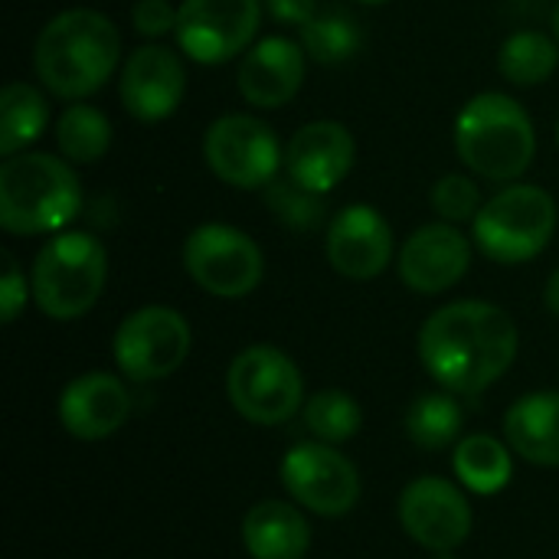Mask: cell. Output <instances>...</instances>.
Segmentation results:
<instances>
[{
    "instance_id": "6da1fadb",
    "label": "cell",
    "mask_w": 559,
    "mask_h": 559,
    "mask_svg": "<svg viewBox=\"0 0 559 559\" xmlns=\"http://www.w3.org/2000/svg\"><path fill=\"white\" fill-rule=\"evenodd\" d=\"M518 357V324L488 301H452L419 331V360L445 390L475 396L501 380Z\"/></svg>"
},
{
    "instance_id": "7a4b0ae2",
    "label": "cell",
    "mask_w": 559,
    "mask_h": 559,
    "mask_svg": "<svg viewBox=\"0 0 559 559\" xmlns=\"http://www.w3.org/2000/svg\"><path fill=\"white\" fill-rule=\"evenodd\" d=\"M121 62V33L111 16L92 7L56 13L36 36L33 69L39 82L66 102L95 95Z\"/></svg>"
},
{
    "instance_id": "3957f363",
    "label": "cell",
    "mask_w": 559,
    "mask_h": 559,
    "mask_svg": "<svg viewBox=\"0 0 559 559\" xmlns=\"http://www.w3.org/2000/svg\"><path fill=\"white\" fill-rule=\"evenodd\" d=\"M82 210V187L66 157L20 151L0 164V226L10 236H56Z\"/></svg>"
},
{
    "instance_id": "277c9868",
    "label": "cell",
    "mask_w": 559,
    "mask_h": 559,
    "mask_svg": "<svg viewBox=\"0 0 559 559\" xmlns=\"http://www.w3.org/2000/svg\"><path fill=\"white\" fill-rule=\"evenodd\" d=\"M455 151L472 174L511 183L534 164L537 131L518 98L481 92L468 98L455 118Z\"/></svg>"
},
{
    "instance_id": "5b68a950",
    "label": "cell",
    "mask_w": 559,
    "mask_h": 559,
    "mask_svg": "<svg viewBox=\"0 0 559 559\" xmlns=\"http://www.w3.org/2000/svg\"><path fill=\"white\" fill-rule=\"evenodd\" d=\"M108 278L105 246L82 229L56 233L33 259L29 292L52 321H72L95 308Z\"/></svg>"
},
{
    "instance_id": "8992f818",
    "label": "cell",
    "mask_w": 559,
    "mask_h": 559,
    "mask_svg": "<svg viewBox=\"0 0 559 559\" xmlns=\"http://www.w3.org/2000/svg\"><path fill=\"white\" fill-rule=\"evenodd\" d=\"M557 229V200L537 183H511L495 193L472 223V239L491 262L521 265L537 259Z\"/></svg>"
},
{
    "instance_id": "52a82bcc",
    "label": "cell",
    "mask_w": 559,
    "mask_h": 559,
    "mask_svg": "<svg viewBox=\"0 0 559 559\" xmlns=\"http://www.w3.org/2000/svg\"><path fill=\"white\" fill-rule=\"evenodd\" d=\"M226 393L236 413L249 423L278 426L301 409L305 380L285 350L272 344H252L229 364Z\"/></svg>"
},
{
    "instance_id": "ba28073f",
    "label": "cell",
    "mask_w": 559,
    "mask_h": 559,
    "mask_svg": "<svg viewBox=\"0 0 559 559\" xmlns=\"http://www.w3.org/2000/svg\"><path fill=\"white\" fill-rule=\"evenodd\" d=\"M203 157L223 183L236 190H265L285 164V147L272 124L236 111L206 128Z\"/></svg>"
},
{
    "instance_id": "9c48e42d",
    "label": "cell",
    "mask_w": 559,
    "mask_h": 559,
    "mask_svg": "<svg viewBox=\"0 0 559 559\" xmlns=\"http://www.w3.org/2000/svg\"><path fill=\"white\" fill-rule=\"evenodd\" d=\"M187 275L216 298H246L265 275V255L252 236L229 223H203L183 242Z\"/></svg>"
},
{
    "instance_id": "30bf717a",
    "label": "cell",
    "mask_w": 559,
    "mask_h": 559,
    "mask_svg": "<svg viewBox=\"0 0 559 559\" xmlns=\"http://www.w3.org/2000/svg\"><path fill=\"white\" fill-rule=\"evenodd\" d=\"M262 0H183L177 10V46L200 66L246 56L262 23Z\"/></svg>"
},
{
    "instance_id": "8fae6325",
    "label": "cell",
    "mask_w": 559,
    "mask_h": 559,
    "mask_svg": "<svg viewBox=\"0 0 559 559\" xmlns=\"http://www.w3.org/2000/svg\"><path fill=\"white\" fill-rule=\"evenodd\" d=\"M190 354V324L167 305L131 311L115 331V360L128 380L151 383L170 377Z\"/></svg>"
},
{
    "instance_id": "7c38bea8",
    "label": "cell",
    "mask_w": 559,
    "mask_h": 559,
    "mask_svg": "<svg viewBox=\"0 0 559 559\" xmlns=\"http://www.w3.org/2000/svg\"><path fill=\"white\" fill-rule=\"evenodd\" d=\"M285 491L321 518H344L360 498L357 468L328 442H301L282 459Z\"/></svg>"
},
{
    "instance_id": "4fadbf2b",
    "label": "cell",
    "mask_w": 559,
    "mask_h": 559,
    "mask_svg": "<svg viewBox=\"0 0 559 559\" xmlns=\"http://www.w3.org/2000/svg\"><path fill=\"white\" fill-rule=\"evenodd\" d=\"M118 95H121L124 111L138 121L154 124V121L170 118L187 95L183 59L170 46H160V43H147L134 49L121 66Z\"/></svg>"
},
{
    "instance_id": "5bb4252c",
    "label": "cell",
    "mask_w": 559,
    "mask_h": 559,
    "mask_svg": "<svg viewBox=\"0 0 559 559\" xmlns=\"http://www.w3.org/2000/svg\"><path fill=\"white\" fill-rule=\"evenodd\" d=\"M328 262L350 282H370L393 262V226L370 203H350L328 223Z\"/></svg>"
},
{
    "instance_id": "9a60e30c",
    "label": "cell",
    "mask_w": 559,
    "mask_h": 559,
    "mask_svg": "<svg viewBox=\"0 0 559 559\" xmlns=\"http://www.w3.org/2000/svg\"><path fill=\"white\" fill-rule=\"evenodd\" d=\"M400 521L419 547L436 554L462 547L472 534V508L445 478H416L406 485L400 498Z\"/></svg>"
},
{
    "instance_id": "2e32d148",
    "label": "cell",
    "mask_w": 559,
    "mask_h": 559,
    "mask_svg": "<svg viewBox=\"0 0 559 559\" xmlns=\"http://www.w3.org/2000/svg\"><path fill=\"white\" fill-rule=\"evenodd\" d=\"M472 265V242L455 223L419 226L400 249L396 269L406 288L419 295H442L455 288Z\"/></svg>"
},
{
    "instance_id": "e0dca14e",
    "label": "cell",
    "mask_w": 559,
    "mask_h": 559,
    "mask_svg": "<svg viewBox=\"0 0 559 559\" xmlns=\"http://www.w3.org/2000/svg\"><path fill=\"white\" fill-rule=\"evenodd\" d=\"M357 144L347 124L321 118L301 124L285 144V174L311 193H331L354 167Z\"/></svg>"
},
{
    "instance_id": "ac0fdd59",
    "label": "cell",
    "mask_w": 559,
    "mask_h": 559,
    "mask_svg": "<svg viewBox=\"0 0 559 559\" xmlns=\"http://www.w3.org/2000/svg\"><path fill=\"white\" fill-rule=\"evenodd\" d=\"M308 72V52L288 36H262L239 59L236 85L252 108H282L288 105Z\"/></svg>"
},
{
    "instance_id": "d6986e66",
    "label": "cell",
    "mask_w": 559,
    "mask_h": 559,
    "mask_svg": "<svg viewBox=\"0 0 559 559\" xmlns=\"http://www.w3.org/2000/svg\"><path fill=\"white\" fill-rule=\"evenodd\" d=\"M131 416V396L121 380L111 373H82L75 377L59 400V419L72 439L98 442L115 436Z\"/></svg>"
},
{
    "instance_id": "ffe728a7",
    "label": "cell",
    "mask_w": 559,
    "mask_h": 559,
    "mask_svg": "<svg viewBox=\"0 0 559 559\" xmlns=\"http://www.w3.org/2000/svg\"><path fill=\"white\" fill-rule=\"evenodd\" d=\"M242 544L252 559H305L311 547V527L292 504L262 501L242 521Z\"/></svg>"
},
{
    "instance_id": "44dd1931",
    "label": "cell",
    "mask_w": 559,
    "mask_h": 559,
    "mask_svg": "<svg viewBox=\"0 0 559 559\" xmlns=\"http://www.w3.org/2000/svg\"><path fill=\"white\" fill-rule=\"evenodd\" d=\"M511 449L531 465H559V393H531L504 416Z\"/></svg>"
},
{
    "instance_id": "7402d4cb",
    "label": "cell",
    "mask_w": 559,
    "mask_h": 559,
    "mask_svg": "<svg viewBox=\"0 0 559 559\" xmlns=\"http://www.w3.org/2000/svg\"><path fill=\"white\" fill-rule=\"evenodd\" d=\"M49 124V102L29 82H7L0 92V154L26 151Z\"/></svg>"
},
{
    "instance_id": "603a6c76",
    "label": "cell",
    "mask_w": 559,
    "mask_h": 559,
    "mask_svg": "<svg viewBox=\"0 0 559 559\" xmlns=\"http://www.w3.org/2000/svg\"><path fill=\"white\" fill-rule=\"evenodd\" d=\"M455 475L459 481L472 491V495H498L508 488L511 475H514V465H511V455L508 449L495 439V436H468L459 442L455 449Z\"/></svg>"
},
{
    "instance_id": "cb8c5ba5",
    "label": "cell",
    "mask_w": 559,
    "mask_h": 559,
    "mask_svg": "<svg viewBox=\"0 0 559 559\" xmlns=\"http://www.w3.org/2000/svg\"><path fill=\"white\" fill-rule=\"evenodd\" d=\"M559 66V43L550 39L547 33H537V29H521V33H511L504 43H501V52H498V69L501 75L511 82V85H521V88H531V85H540L547 82Z\"/></svg>"
},
{
    "instance_id": "d4e9b609",
    "label": "cell",
    "mask_w": 559,
    "mask_h": 559,
    "mask_svg": "<svg viewBox=\"0 0 559 559\" xmlns=\"http://www.w3.org/2000/svg\"><path fill=\"white\" fill-rule=\"evenodd\" d=\"M56 144L69 164H95L111 147V121L95 105H69L56 118Z\"/></svg>"
},
{
    "instance_id": "484cf974",
    "label": "cell",
    "mask_w": 559,
    "mask_h": 559,
    "mask_svg": "<svg viewBox=\"0 0 559 559\" xmlns=\"http://www.w3.org/2000/svg\"><path fill=\"white\" fill-rule=\"evenodd\" d=\"M298 43L305 46L308 59H314L321 66H341L360 52L364 29L347 10H324V13H314L301 26Z\"/></svg>"
},
{
    "instance_id": "4316f807",
    "label": "cell",
    "mask_w": 559,
    "mask_h": 559,
    "mask_svg": "<svg viewBox=\"0 0 559 559\" xmlns=\"http://www.w3.org/2000/svg\"><path fill=\"white\" fill-rule=\"evenodd\" d=\"M406 432L419 449H445L459 439L462 432V409L452 396L445 393H429L419 396L406 416Z\"/></svg>"
},
{
    "instance_id": "83f0119b",
    "label": "cell",
    "mask_w": 559,
    "mask_h": 559,
    "mask_svg": "<svg viewBox=\"0 0 559 559\" xmlns=\"http://www.w3.org/2000/svg\"><path fill=\"white\" fill-rule=\"evenodd\" d=\"M305 423L321 442L337 445V442H347V439H354L360 432L364 413H360V406H357V400L350 393L324 390V393H318V396H311L305 403Z\"/></svg>"
},
{
    "instance_id": "f1b7e54d",
    "label": "cell",
    "mask_w": 559,
    "mask_h": 559,
    "mask_svg": "<svg viewBox=\"0 0 559 559\" xmlns=\"http://www.w3.org/2000/svg\"><path fill=\"white\" fill-rule=\"evenodd\" d=\"M265 203L272 210V216L295 229V233H311L324 223V193H311L305 190L301 183H295L288 174L285 177H275L269 187H265Z\"/></svg>"
},
{
    "instance_id": "f546056e",
    "label": "cell",
    "mask_w": 559,
    "mask_h": 559,
    "mask_svg": "<svg viewBox=\"0 0 559 559\" xmlns=\"http://www.w3.org/2000/svg\"><path fill=\"white\" fill-rule=\"evenodd\" d=\"M481 206V190L465 174H445L432 183V210L445 223H475Z\"/></svg>"
},
{
    "instance_id": "4dcf8cb0",
    "label": "cell",
    "mask_w": 559,
    "mask_h": 559,
    "mask_svg": "<svg viewBox=\"0 0 559 559\" xmlns=\"http://www.w3.org/2000/svg\"><path fill=\"white\" fill-rule=\"evenodd\" d=\"M177 10L170 0H134L131 7V23L141 36L160 39L177 29Z\"/></svg>"
},
{
    "instance_id": "1f68e13d",
    "label": "cell",
    "mask_w": 559,
    "mask_h": 559,
    "mask_svg": "<svg viewBox=\"0 0 559 559\" xmlns=\"http://www.w3.org/2000/svg\"><path fill=\"white\" fill-rule=\"evenodd\" d=\"M26 305V275L20 272V262L3 252V278H0V318L3 324H13Z\"/></svg>"
},
{
    "instance_id": "d6a6232c",
    "label": "cell",
    "mask_w": 559,
    "mask_h": 559,
    "mask_svg": "<svg viewBox=\"0 0 559 559\" xmlns=\"http://www.w3.org/2000/svg\"><path fill=\"white\" fill-rule=\"evenodd\" d=\"M262 3L275 23H288L298 29L318 13V0H262Z\"/></svg>"
},
{
    "instance_id": "836d02e7",
    "label": "cell",
    "mask_w": 559,
    "mask_h": 559,
    "mask_svg": "<svg viewBox=\"0 0 559 559\" xmlns=\"http://www.w3.org/2000/svg\"><path fill=\"white\" fill-rule=\"evenodd\" d=\"M544 305L550 308V314L559 318V269L547 278V288H544Z\"/></svg>"
},
{
    "instance_id": "e575fe53",
    "label": "cell",
    "mask_w": 559,
    "mask_h": 559,
    "mask_svg": "<svg viewBox=\"0 0 559 559\" xmlns=\"http://www.w3.org/2000/svg\"><path fill=\"white\" fill-rule=\"evenodd\" d=\"M550 26H554V39L559 43V0L557 7H554V16H550Z\"/></svg>"
},
{
    "instance_id": "d590c367",
    "label": "cell",
    "mask_w": 559,
    "mask_h": 559,
    "mask_svg": "<svg viewBox=\"0 0 559 559\" xmlns=\"http://www.w3.org/2000/svg\"><path fill=\"white\" fill-rule=\"evenodd\" d=\"M360 3H367V7H380V3H386V0H360Z\"/></svg>"
},
{
    "instance_id": "8d00e7d4",
    "label": "cell",
    "mask_w": 559,
    "mask_h": 559,
    "mask_svg": "<svg viewBox=\"0 0 559 559\" xmlns=\"http://www.w3.org/2000/svg\"><path fill=\"white\" fill-rule=\"evenodd\" d=\"M557 144H559V121H557Z\"/></svg>"
}]
</instances>
